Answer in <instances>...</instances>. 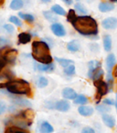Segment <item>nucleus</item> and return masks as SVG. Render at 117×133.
<instances>
[{"mask_svg":"<svg viewBox=\"0 0 117 133\" xmlns=\"http://www.w3.org/2000/svg\"><path fill=\"white\" fill-rule=\"evenodd\" d=\"M73 28L81 35L91 36L98 33V25L94 18L90 16H81L77 17L71 22Z\"/></svg>","mask_w":117,"mask_h":133,"instance_id":"f257e3e1","label":"nucleus"},{"mask_svg":"<svg viewBox=\"0 0 117 133\" xmlns=\"http://www.w3.org/2000/svg\"><path fill=\"white\" fill-rule=\"evenodd\" d=\"M32 57L41 64H51L53 58L50 54V46L44 41L32 43Z\"/></svg>","mask_w":117,"mask_h":133,"instance_id":"f03ea898","label":"nucleus"},{"mask_svg":"<svg viewBox=\"0 0 117 133\" xmlns=\"http://www.w3.org/2000/svg\"><path fill=\"white\" fill-rule=\"evenodd\" d=\"M0 88H6L9 93L14 95H30L31 89L28 81L24 79H12L0 84Z\"/></svg>","mask_w":117,"mask_h":133,"instance_id":"7ed1b4c3","label":"nucleus"},{"mask_svg":"<svg viewBox=\"0 0 117 133\" xmlns=\"http://www.w3.org/2000/svg\"><path fill=\"white\" fill-rule=\"evenodd\" d=\"M17 54V49L4 48H1V57H0V69H1V70H3L6 65L13 64L15 62Z\"/></svg>","mask_w":117,"mask_h":133,"instance_id":"20e7f679","label":"nucleus"},{"mask_svg":"<svg viewBox=\"0 0 117 133\" xmlns=\"http://www.w3.org/2000/svg\"><path fill=\"white\" fill-rule=\"evenodd\" d=\"M94 86L97 89V96H96V99H97V103H99L101 98L104 95H106L109 91V86L106 82H104L103 80L102 79H98L95 80L93 82Z\"/></svg>","mask_w":117,"mask_h":133,"instance_id":"39448f33","label":"nucleus"},{"mask_svg":"<svg viewBox=\"0 0 117 133\" xmlns=\"http://www.w3.org/2000/svg\"><path fill=\"white\" fill-rule=\"evenodd\" d=\"M105 29H114L117 28V18L115 17H107L102 23Z\"/></svg>","mask_w":117,"mask_h":133,"instance_id":"423d86ee","label":"nucleus"},{"mask_svg":"<svg viewBox=\"0 0 117 133\" xmlns=\"http://www.w3.org/2000/svg\"><path fill=\"white\" fill-rule=\"evenodd\" d=\"M51 30L56 36L58 37H63L66 35V31L64 26L60 23H54L51 25Z\"/></svg>","mask_w":117,"mask_h":133,"instance_id":"0eeeda50","label":"nucleus"},{"mask_svg":"<svg viewBox=\"0 0 117 133\" xmlns=\"http://www.w3.org/2000/svg\"><path fill=\"white\" fill-rule=\"evenodd\" d=\"M70 103L67 100H60L55 103V109L59 111H61V112H66L70 109Z\"/></svg>","mask_w":117,"mask_h":133,"instance_id":"6e6552de","label":"nucleus"},{"mask_svg":"<svg viewBox=\"0 0 117 133\" xmlns=\"http://www.w3.org/2000/svg\"><path fill=\"white\" fill-rule=\"evenodd\" d=\"M101 62L98 60H91L88 63V68H89V71H88V77L91 78V75L97 69H100L101 68Z\"/></svg>","mask_w":117,"mask_h":133,"instance_id":"1a4fd4ad","label":"nucleus"},{"mask_svg":"<svg viewBox=\"0 0 117 133\" xmlns=\"http://www.w3.org/2000/svg\"><path fill=\"white\" fill-rule=\"evenodd\" d=\"M62 97L66 99H75L77 98V94L75 90L71 88H65L62 90Z\"/></svg>","mask_w":117,"mask_h":133,"instance_id":"9d476101","label":"nucleus"},{"mask_svg":"<svg viewBox=\"0 0 117 133\" xmlns=\"http://www.w3.org/2000/svg\"><path fill=\"white\" fill-rule=\"evenodd\" d=\"M78 112L82 116L89 117L93 114V109L91 107H89V106H80L78 109Z\"/></svg>","mask_w":117,"mask_h":133,"instance_id":"9b49d317","label":"nucleus"},{"mask_svg":"<svg viewBox=\"0 0 117 133\" xmlns=\"http://www.w3.org/2000/svg\"><path fill=\"white\" fill-rule=\"evenodd\" d=\"M4 133H29L28 130L17 126H8Z\"/></svg>","mask_w":117,"mask_h":133,"instance_id":"f8f14e48","label":"nucleus"},{"mask_svg":"<svg viewBox=\"0 0 117 133\" xmlns=\"http://www.w3.org/2000/svg\"><path fill=\"white\" fill-rule=\"evenodd\" d=\"M102 121H103V123L109 128H113L115 126L114 118L109 114H103L102 115Z\"/></svg>","mask_w":117,"mask_h":133,"instance_id":"ddd939ff","label":"nucleus"},{"mask_svg":"<svg viewBox=\"0 0 117 133\" xmlns=\"http://www.w3.org/2000/svg\"><path fill=\"white\" fill-rule=\"evenodd\" d=\"M114 9V6L109 2H101L99 4V10L101 12H109Z\"/></svg>","mask_w":117,"mask_h":133,"instance_id":"4468645a","label":"nucleus"},{"mask_svg":"<svg viewBox=\"0 0 117 133\" xmlns=\"http://www.w3.org/2000/svg\"><path fill=\"white\" fill-rule=\"evenodd\" d=\"M115 65V57L113 54H110L106 58V68L108 72H112V69Z\"/></svg>","mask_w":117,"mask_h":133,"instance_id":"2eb2a0df","label":"nucleus"},{"mask_svg":"<svg viewBox=\"0 0 117 133\" xmlns=\"http://www.w3.org/2000/svg\"><path fill=\"white\" fill-rule=\"evenodd\" d=\"M54 129L48 121H43L40 125V132L41 133H52Z\"/></svg>","mask_w":117,"mask_h":133,"instance_id":"dca6fc26","label":"nucleus"},{"mask_svg":"<svg viewBox=\"0 0 117 133\" xmlns=\"http://www.w3.org/2000/svg\"><path fill=\"white\" fill-rule=\"evenodd\" d=\"M54 64H41V65H37L35 66V69H38L39 71H44V72H47V71H51L54 69Z\"/></svg>","mask_w":117,"mask_h":133,"instance_id":"f3484780","label":"nucleus"},{"mask_svg":"<svg viewBox=\"0 0 117 133\" xmlns=\"http://www.w3.org/2000/svg\"><path fill=\"white\" fill-rule=\"evenodd\" d=\"M31 40V36L28 33H20L19 35V44H27Z\"/></svg>","mask_w":117,"mask_h":133,"instance_id":"a211bd4d","label":"nucleus"},{"mask_svg":"<svg viewBox=\"0 0 117 133\" xmlns=\"http://www.w3.org/2000/svg\"><path fill=\"white\" fill-rule=\"evenodd\" d=\"M67 48L71 52H77L80 49V44H79V42L77 40L71 41V42L68 43Z\"/></svg>","mask_w":117,"mask_h":133,"instance_id":"6ab92c4d","label":"nucleus"},{"mask_svg":"<svg viewBox=\"0 0 117 133\" xmlns=\"http://www.w3.org/2000/svg\"><path fill=\"white\" fill-rule=\"evenodd\" d=\"M12 98H14V103L20 106V107H30V106H31V103L26 99H23V98H15V97H12Z\"/></svg>","mask_w":117,"mask_h":133,"instance_id":"aec40b11","label":"nucleus"},{"mask_svg":"<svg viewBox=\"0 0 117 133\" xmlns=\"http://www.w3.org/2000/svg\"><path fill=\"white\" fill-rule=\"evenodd\" d=\"M103 48L105 51H110L112 48V38L111 36L105 35L103 37Z\"/></svg>","mask_w":117,"mask_h":133,"instance_id":"412c9836","label":"nucleus"},{"mask_svg":"<svg viewBox=\"0 0 117 133\" xmlns=\"http://www.w3.org/2000/svg\"><path fill=\"white\" fill-rule=\"evenodd\" d=\"M56 61H57L59 64L63 68H67V66L73 65V61L71 59H66V58H59V57H56Z\"/></svg>","mask_w":117,"mask_h":133,"instance_id":"4be33fe9","label":"nucleus"},{"mask_svg":"<svg viewBox=\"0 0 117 133\" xmlns=\"http://www.w3.org/2000/svg\"><path fill=\"white\" fill-rule=\"evenodd\" d=\"M23 6L22 0H12L10 3V8L12 10H19Z\"/></svg>","mask_w":117,"mask_h":133,"instance_id":"5701e85b","label":"nucleus"},{"mask_svg":"<svg viewBox=\"0 0 117 133\" xmlns=\"http://www.w3.org/2000/svg\"><path fill=\"white\" fill-rule=\"evenodd\" d=\"M51 11L54 12L55 14H57V15L66 16L65 10H64L60 6H59V5H54L53 6H51Z\"/></svg>","mask_w":117,"mask_h":133,"instance_id":"b1692460","label":"nucleus"},{"mask_svg":"<svg viewBox=\"0 0 117 133\" xmlns=\"http://www.w3.org/2000/svg\"><path fill=\"white\" fill-rule=\"evenodd\" d=\"M36 84H37V86L39 88L42 89V88H45V87L48 86V81L46 78H44V77H39L38 79H37V81H36Z\"/></svg>","mask_w":117,"mask_h":133,"instance_id":"393cba45","label":"nucleus"},{"mask_svg":"<svg viewBox=\"0 0 117 133\" xmlns=\"http://www.w3.org/2000/svg\"><path fill=\"white\" fill-rule=\"evenodd\" d=\"M87 102H88V98L85 96H83V95H78L77 98L74 99L75 104H78V105H82V106H83Z\"/></svg>","mask_w":117,"mask_h":133,"instance_id":"a878e982","label":"nucleus"},{"mask_svg":"<svg viewBox=\"0 0 117 133\" xmlns=\"http://www.w3.org/2000/svg\"><path fill=\"white\" fill-rule=\"evenodd\" d=\"M103 76V70H102V69H97L96 70L94 71V72L93 73V75H91V78L93 80H98V79H101V78Z\"/></svg>","mask_w":117,"mask_h":133,"instance_id":"bb28decb","label":"nucleus"},{"mask_svg":"<svg viewBox=\"0 0 117 133\" xmlns=\"http://www.w3.org/2000/svg\"><path fill=\"white\" fill-rule=\"evenodd\" d=\"M19 17L21 19L27 21V22H30L32 23L34 21V17L30 14H24V13H19Z\"/></svg>","mask_w":117,"mask_h":133,"instance_id":"cd10ccee","label":"nucleus"},{"mask_svg":"<svg viewBox=\"0 0 117 133\" xmlns=\"http://www.w3.org/2000/svg\"><path fill=\"white\" fill-rule=\"evenodd\" d=\"M43 15L46 17V19H48L50 22H55V21H57V17H56L50 11H44L43 12Z\"/></svg>","mask_w":117,"mask_h":133,"instance_id":"c85d7f7f","label":"nucleus"},{"mask_svg":"<svg viewBox=\"0 0 117 133\" xmlns=\"http://www.w3.org/2000/svg\"><path fill=\"white\" fill-rule=\"evenodd\" d=\"M64 72H65V74L68 75V76H72V75H74V73H75L74 65H71V66L65 68V69H64Z\"/></svg>","mask_w":117,"mask_h":133,"instance_id":"c756f323","label":"nucleus"},{"mask_svg":"<svg viewBox=\"0 0 117 133\" xmlns=\"http://www.w3.org/2000/svg\"><path fill=\"white\" fill-rule=\"evenodd\" d=\"M75 9L81 14H86L87 13V9L85 8V6H83L82 4H80V3H77L75 5Z\"/></svg>","mask_w":117,"mask_h":133,"instance_id":"7c9ffc66","label":"nucleus"},{"mask_svg":"<svg viewBox=\"0 0 117 133\" xmlns=\"http://www.w3.org/2000/svg\"><path fill=\"white\" fill-rule=\"evenodd\" d=\"M96 109L101 113H106L111 110L110 107H108V106H106V105H98L96 107Z\"/></svg>","mask_w":117,"mask_h":133,"instance_id":"2f4dec72","label":"nucleus"},{"mask_svg":"<svg viewBox=\"0 0 117 133\" xmlns=\"http://www.w3.org/2000/svg\"><path fill=\"white\" fill-rule=\"evenodd\" d=\"M76 17H77V16H76V13H75L74 10L73 9L70 10L69 13H68V15H67V20L71 23L75 18H76Z\"/></svg>","mask_w":117,"mask_h":133,"instance_id":"473e14b6","label":"nucleus"},{"mask_svg":"<svg viewBox=\"0 0 117 133\" xmlns=\"http://www.w3.org/2000/svg\"><path fill=\"white\" fill-rule=\"evenodd\" d=\"M9 21L11 23H13V24H15L17 26H21V25H22V23H21V21L19 20V17H15V16H12V17H9Z\"/></svg>","mask_w":117,"mask_h":133,"instance_id":"72a5a7b5","label":"nucleus"},{"mask_svg":"<svg viewBox=\"0 0 117 133\" xmlns=\"http://www.w3.org/2000/svg\"><path fill=\"white\" fill-rule=\"evenodd\" d=\"M4 28H5V30H6V31L8 32V33H9V34H12L14 32V30H15L14 26H12V25H10V24L4 25Z\"/></svg>","mask_w":117,"mask_h":133,"instance_id":"f704fd0d","label":"nucleus"},{"mask_svg":"<svg viewBox=\"0 0 117 133\" xmlns=\"http://www.w3.org/2000/svg\"><path fill=\"white\" fill-rule=\"evenodd\" d=\"M82 133H95L94 129L91 127H85L82 129Z\"/></svg>","mask_w":117,"mask_h":133,"instance_id":"c9c22d12","label":"nucleus"},{"mask_svg":"<svg viewBox=\"0 0 117 133\" xmlns=\"http://www.w3.org/2000/svg\"><path fill=\"white\" fill-rule=\"evenodd\" d=\"M103 103L107 106H113V105H115V102H113V100L112 99H109V98H105L103 100Z\"/></svg>","mask_w":117,"mask_h":133,"instance_id":"e433bc0d","label":"nucleus"},{"mask_svg":"<svg viewBox=\"0 0 117 133\" xmlns=\"http://www.w3.org/2000/svg\"><path fill=\"white\" fill-rule=\"evenodd\" d=\"M6 109H7V107H6V105H5L4 102L3 101L0 102V113L3 114V113L5 112V110H6Z\"/></svg>","mask_w":117,"mask_h":133,"instance_id":"4c0bfd02","label":"nucleus"},{"mask_svg":"<svg viewBox=\"0 0 117 133\" xmlns=\"http://www.w3.org/2000/svg\"><path fill=\"white\" fill-rule=\"evenodd\" d=\"M66 5H71L72 4V0H62Z\"/></svg>","mask_w":117,"mask_h":133,"instance_id":"58836bf2","label":"nucleus"},{"mask_svg":"<svg viewBox=\"0 0 117 133\" xmlns=\"http://www.w3.org/2000/svg\"><path fill=\"white\" fill-rule=\"evenodd\" d=\"M113 77L117 78V66L114 69V71H113Z\"/></svg>","mask_w":117,"mask_h":133,"instance_id":"ea45409f","label":"nucleus"},{"mask_svg":"<svg viewBox=\"0 0 117 133\" xmlns=\"http://www.w3.org/2000/svg\"><path fill=\"white\" fill-rule=\"evenodd\" d=\"M115 108H116V111H117V93L115 95Z\"/></svg>","mask_w":117,"mask_h":133,"instance_id":"a19ab883","label":"nucleus"},{"mask_svg":"<svg viewBox=\"0 0 117 133\" xmlns=\"http://www.w3.org/2000/svg\"><path fill=\"white\" fill-rule=\"evenodd\" d=\"M41 1H42L43 3H50L51 0H41Z\"/></svg>","mask_w":117,"mask_h":133,"instance_id":"79ce46f5","label":"nucleus"},{"mask_svg":"<svg viewBox=\"0 0 117 133\" xmlns=\"http://www.w3.org/2000/svg\"><path fill=\"white\" fill-rule=\"evenodd\" d=\"M4 1H5V0H0V5H1V6H3V4H4Z\"/></svg>","mask_w":117,"mask_h":133,"instance_id":"37998d69","label":"nucleus"},{"mask_svg":"<svg viewBox=\"0 0 117 133\" xmlns=\"http://www.w3.org/2000/svg\"><path fill=\"white\" fill-rule=\"evenodd\" d=\"M112 1H113V2H117V0H112Z\"/></svg>","mask_w":117,"mask_h":133,"instance_id":"c03bdc74","label":"nucleus"},{"mask_svg":"<svg viewBox=\"0 0 117 133\" xmlns=\"http://www.w3.org/2000/svg\"><path fill=\"white\" fill-rule=\"evenodd\" d=\"M88 2H91V1H93V0H87Z\"/></svg>","mask_w":117,"mask_h":133,"instance_id":"a18cd8bd","label":"nucleus"}]
</instances>
